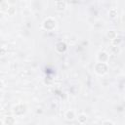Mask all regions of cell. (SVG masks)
Listing matches in <instances>:
<instances>
[{
    "label": "cell",
    "mask_w": 125,
    "mask_h": 125,
    "mask_svg": "<svg viewBox=\"0 0 125 125\" xmlns=\"http://www.w3.org/2000/svg\"><path fill=\"white\" fill-rule=\"evenodd\" d=\"M108 16L110 19H115L118 16V11L116 8H110L108 10Z\"/></svg>",
    "instance_id": "7c38bea8"
},
{
    "label": "cell",
    "mask_w": 125,
    "mask_h": 125,
    "mask_svg": "<svg viewBox=\"0 0 125 125\" xmlns=\"http://www.w3.org/2000/svg\"><path fill=\"white\" fill-rule=\"evenodd\" d=\"M108 64L105 62H96L94 65V72L99 76H104L108 72Z\"/></svg>",
    "instance_id": "7a4b0ae2"
},
{
    "label": "cell",
    "mask_w": 125,
    "mask_h": 125,
    "mask_svg": "<svg viewBox=\"0 0 125 125\" xmlns=\"http://www.w3.org/2000/svg\"><path fill=\"white\" fill-rule=\"evenodd\" d=\"M120 20H121V22H122L123 24H125V13L122 14V16L120 17Z\"/></svg>",
    "instance_id": "e0dca14e"
},
{
    "label": "cell",
    "mask_w": 125,
    "mask_h": 125,
    "mask_svg": "<svg viewBox=\"0 0 125 125\" xmlns=\"http://www.w3.org/2000/svg\"><path fill=\"white\" fill-rule=\"evenodd\" d=\"M109 53L111 55H114V56H117L120 54V48L118 46H111L110 49H109Z\"/></svg>",
    "instance_id": "4fadbf2b"
},
{
    "label": "cell",
    "mask_w": 125,
    "mask_h": 125,
    "mask_svg": "<svg viewBox=\"0 0 125 125\" xmlns=\"http://www.w3.org/2000/svg\"><path fill=\"white\" fill-rule=\"evenodd\" d=\"M16 13H17V9H16V7L15 6H13V5H11L10 7H9V9H8V11H7V15L8 16H15L16 15Z\"/></svg>",
    "instance_id": "5bb4252c"
},
{
    "label": "cell",
    "mask_w": 125,
    "mask_h": 125,
    "mask_svg": "<svg viewBox=\"0 0 125 125\" xmlns=\"http://www.w3.org/2000/svg\"><path fill=\"white\" fill-rule=\"evenodd\" d=\"M10 6L11 5H10V3L8 1H2L0 3V11L2 13H7V11H8V9H9Z\"/></svg>",
    "instance_id": "30bf717a"
},
{
    "label": "cell",
    "mask_w": 125,
    "mask_h": 125,
    "mask_svg": "<svg viewBox=\"0 0 125 125\" xmlns=\"http://www.w3.org/2000/svg\"><path fill=\"white\" fill-rule=\"evenodd\" d=\"M96 59H97L98 62H105V63H107V62L109 60V55H108V53L106 51H104V50L103 51H99L98 54H97Z\"/></svg>",
    "instance_id": "277c9868"
},
{
    "label": "cell",
    "mask_w": 125,
    "mask_h": 125,
    "mask_svg": "<svg viewBox=\"0 0 125 125\" xmlns=\"http://www.w3.org/2000/svg\"><path fill=\"white\" fill-rule=\"evenodd\" d=\"M55 49H56V51H57L58 53L62 54V53H64V52L67 50V44H66L64 41H59V42L56 43Z\"/></svg>",
    "instance_id": "5b68a950"
},
{
    "label": "cell",
    "mask_w": 125,
    "mask_h": 125,
    "mask_svg": "<svg viewBox=\"0 0 125 125\" xmlns=\"http://www.w3.org/2000/svg\"><path fill=\"white\" fill-rule=\"evenodd\" d=\"M41 26L46 31H53L57 27V21L53 17H47L42 21Z\"/></svg>",
    "instance_id": "6da1fadb"
},
{
    "label": "cell",
    "mask_w": 125,
    "mask_h": 125,
    "mask_svg": "<svg viewBox=\"0 0 125 125\" xmlns=\"http://www.w3.org/2000/svg\"><path fill=\"white\" fill-rule=\"evenodd\" d=\"M63 116H64L65 120H67V121H73V120L77 117L76 114H75V111L72 110V109H68V110H66V111L64 112Z\"/></svg>",
    "instance_id": "52a82bcc"
},
{
    "label": "cell",
    "mask_w": 125,
    "mask_h": 125,
    "mask_svg": "<svg viewBox=\"0 0 125 125\" xmlns=\"http://www.w3.org/2000/svg\"><path fill=\"white\" fill-rule=\"evenodd\" d=\"M77 120H78L79 124H85L87 122V120H88V117H87V115L85 113H80L77 116Z\"/></svg>",
    "instance_id": "8fae6325"
},
{
    "label": "cell",
    "mask_w": 125,
    "mask_h": 125,
    "mask_svg": "<svg viewBox=\"0 0 125 125\" xmlns=\"http://www.w3.org/2000/svg\"><path fill=\"white\" fill-rule=\"evenodd\" d=\"M2 121L5 125H15L16 124V117H15V115H7L3 118Z\"/></svg>",
    "instance_id": "ba28073f"
},
{
    "label": "cell",
    "mask_w": 125,
    "mask_h": 125,
    "mask_svg": "<svg viewBox=\"0 0 125 125\" xmlns=\"http://www.w3.org/2000/svg\"><path fill=\"white\" fill-rule=\"evenodd\" d=\"M102 125H115V124L111 120H104V121H103Z\"/></svg>",
    "instance_id": "2e32d148"
},
{
    "label": "cell",
    "mask_w": 125,
    "mask_h": 125,
    "mask_svg": "<svg viewBox=\"0 0 125 125\" xmlns=\"http://www.w3.org/2000/svg\"><path fill=\"white\" fill-rule=\"evenodd\" d=\"M67 7V3L65 1H56L55 2V9L58 12H63Z\"/></svg>",
    "instance_id": "8992f818"
},
{
    "label": "cell",
    "mask_w": 125,
    "mask_h": 125,
    "mask_svg": "<svg viewBox=\"0 0 125 125\" xmlns=\"http://www.w3.org/2000/svg\"><path fill=\"white\" fill-rule=\"evenodd\" d=\"M106 37H107V39H109L110 41H112L113 39H115L117 36H118V34H117V31L115 30V29H108L107 31H106Z\"/></svg>",
    "instance_id": "9c48e42d"
},
{
    "label": "cell",
    "mask_w": 125,
    "mask_h": 125,
    "mask_svg": "<svg viewBox=\"0 0 125 125\" xmlns=\"http://www.w3.org/2000/svg\"><path fill=\"white\" fill-rule=\"evenodd\" d=\"M26 111H27V106L25 104H22V103L16 104L12 107V112L15 116H22L26 113Z\"/></svg>",
    "instance_id": "3957f363"
},
{
    "label": "cell",
    "mask_w": 125,
    "mask_h": 125,
    "mask_svg": "<svg viewBox=\"0 0 125 125\" xmlns=\"http://www.w3.org/2000/svg\"><path fill=\"white\" fill-rule=\"evenodd\" d=\"M121 42H122L121 37L117 36L115 39H113L112 41H110V44H111V46H118V47H119V45L121 44Z\"/></svg>",
    "instance_id": "9a60e30c"
}]
</instances>
